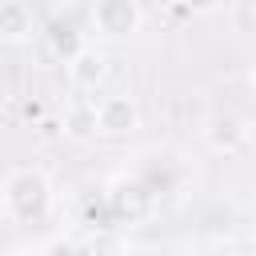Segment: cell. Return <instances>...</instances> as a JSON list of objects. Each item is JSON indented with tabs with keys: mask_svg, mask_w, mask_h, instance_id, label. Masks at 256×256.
<instances>
[{
	"mask_svg": "<svg viewBox=\"0 0 256 256\" xmlns=\"http://www.w3.org/2000/svg\"><path fill=\"white\" fill-rule=\"evenodd\" d=\"M92 108H96V132L124 136L140 128V112L128 96H104V100H92Z\"/></svg>",
	"mask_w": 256,
	"mask_h": 256,
	"instance_id": "cell-1",
	"label": "cell"
},
{
	"mask_svg": "<svg viewBox=\"0 0 256 256\" xmlns=\"http://www.w3.org/2000/svg\"><path fill=\"white\" fill-rule=\"evenodd\" d=\"M92 20H96V28H100L104 36L120 40V36H132V32L140 28V8H136L132 0H100V4L92 8Z\"/></svg>",
	"mask_w": 256,
	"mask_h": 256,
	"instance_id": "cell-2",
	"label": "cell"
},
{
	"mask_svg": "<svg viewBox=\"0 0 256 256\" xmlns=\"http://www.w3.org/2000/svg\"><path fill=\"white\" fill-rule=\"evenodd\" d=\"M208 144L216 148V152H240L244 144H248V120L244 116H212V124H208Z\"/></svg>",
	"mask_w": 256,
	"mask_h": 256,
	"instance_id": "cell-3",
	"label": "cell"
},
{
	"mask_svg": "<svg viewBox=\"0 0 256 256\" xmlns=\"http://www.w3.org/2000/svg\"><path fill=\"white\" fill-rule=\"evenodd\" d=\"M104 56L96 52V48H80L72 60H68V80L80 88V92H92L100 80H104Z\"/></svg>",
	"mask_w": 256,
	"mask_h": 256,
	"instance_id": "cell-4",
	"label": "cell"
},
{
	"mask_svg": "<svg viewBox=\"0 0 256 256\" xmlns=\"http://www.w3.org/2000/svg\"><path fill=\"white\" fill-rule=\"evenodd\" d=\"M28 28H32V16H28V8H24L20 0H0V36H8V40H20Z\"/></svg>",
	"mask_w": 256,
	"mask_h": 256,
	"instance_id": "cell-5",
	"label": "cell"
},
{
	"mask_svg": "<svg viewBox=\"0 0 256 256\" xmlns=\"http://www.w3.org/2000/svg\"><path fill=\"white\" fill-rule=\"evenodd\" d=\"M92 132H96V108L92 100H84L68 112V136H92Z\"/></svg>",
	"mask_w": 256,
	"mask_h": 256,
	"instance_id": "cell-6",
	"label": "cell"
},
{
	"mask_svg": "<svg viewBox=\"0 0 256 256\" xmlns=\"http://www.w3.org/2000/svg\"><path fill=\"white\" fill-rule=\"evenodd\" d=\"M184 4H188V8H196V12H212L220 0H184Z\"/></svg>",
	"mask_w": 256,
	"mask_h": 256,
	"instance_id": "cell-7",
	"label": "cell"
},
{
	"mask_svg": "<svg viewBox=\"0 0 256 256\" xmlns=\"http://www.w3.org/2000/svg\"><path fill=\"white\" fill-rule=\"evenodd\" d=\"M4 256H16V252H4Z\"/></svg>",
	"mask_w": 256,
	"mask_h": 256,
	"instance_id": "cell-8",
	"label": "cell"
}]
</instances>
